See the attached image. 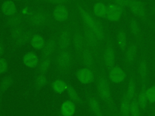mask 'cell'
<instances>
[{"label": "cell", "mask_w": 155, "mask_h": 116, "mask_svg": "<svg viewBox=\"0 0 155 116\" xmlns=\"http://www.w3.org/2000/svg\"><path fill=\"white\" fill-rule=\"evenodd\" d=\"M81 15L86 25L95 34L98 40H102L105 37L104 29L101 24L81 7H79Z\"/></svg>", "instance_id": "1"}, {"label": "cell", "mask_w": 155, "mask_h": 116, "mask_svg": "<svg viewBox=\"0 0 155 116\" xmlns=\"http://www.w3.org/2000/svg\"><path fill=\"white\" fill-rule=\"evenodd\" d=\"M127 74L125 71L118 66H113L110 68L108 73V78L110 80L114 83H120L126 79Z\"/></svg>", "instance_id": "2"}, {"label": "cell", "mask_w": 155, "mask_h": 116, "mask_svg": "<svg viewBox=\"0 0 155 116\" xmlns=\"http://www.w3.org/2000/svg\"><path fill=\"white\" fill-rule=\"evenodd\" d=\"M123 8L116 4H110L107 6L106 18L111 22L118 21L122 14Z\"/></svg>", "instance_id": "3"}, {"label": "cell", "mask_w": 155, "mask_h": 116, "mask_svg": "<svg viewBox=\"0 0 155 116\" xmlns=\"http://www.w3.org/2000/svg\"><path fill=\"white\" fill-rule=\"evenodd\" d=\"M78 81L84 85H87L93 82L94 79L93 72L88 67L79 69L76 73Z\"/></svg>", "instance_id": "4"}, {"label": "cell", "mask_w": 155, "mask_h": 116, "mask_svg": "<svg viewBox=\"0 0 155 116\" xmlns=\"http://www.w3.org/2000/svg\"><path fill=\"white\" fill-rule=\"evenodd\" d=\"M97 91L101 97L104 100L108 101L110 99L111 92L108 81L104 77H100L97 81Z\"/></svg>", "instance_id": "5"}, {"label": "cell", "mask_w": 155, "mask_h": 116, "mask_svg": "<svg viewBox=\"0 0 155 116\" xmlns=\"http://www.w3.org/2000/svg\"><path fill=\"white\" fill-rule=\"evenodd\" d=\"M128 7L132 13L136 16L143 18L145 16L146 10L143 4L138 0H130Z\"/></svg>", "instance_id": "6"}, {"label": "cell", "mask_w": 155, "mask_h": 116, "mask_svg": "<svg viewBox=\"0 0 155 116\" xmlns=\"http://www.w3.org/2000/svg\"><path fill=\"white\" fill-rule=\"evenodd\" d=\"M104 60L106 67L111 68L115 62V52L113 47L107 46L104 53Z\"/></svg>", "instance_id": "7"}, {"label": "cell", "mask_w": 155, "mask_h": 116, "mask_svg": "<svg viewBox=\"0 0 155 116\" xmlns=\"http://www.w3.org/2000/svg\"><path fill=\"white\" fill-rule=\"evenodd\" d=\"M60 109L62 116H73L76 111L74 102L71 100L65 101L61 105Z\"/></svg>", "instance_id": "8"}, {"label": "cell", "mask_w": 155, "mask_h": 116, "mask_svg": "<svg viewBox=\"0 0 155 116\" xmlns=\"http://www.w3.org/2000/svg\"><path fill=\"white\" fill-rule=\"evenodd\" d=\"M23 63L28 68H34L39 63V58L33 52L27 53L23 57Z\"/></svg>", "instance_id": "9"}, {"label": "cell", "mask_w": 155, "mask_h": 116, "mask_svg": "<svg viewBox=\"0 0 155 116\" xmlns=\"http://www.w3.org/2000/svg\"><path fill=\"white\" fill-rule=\"evenodd\" d=\"M68 16V11L67 8L62 5L56 6L53 10V16L54 19L58 21H64L66 20Z\"/></svg>", "instance_id": "10"}, {"label": "cell", "mask_w": 155, "mask_h": 116, "mask_svg": "<svg viewBox=\"0 0 155 116\" xmlns=\"http://www.w3.org/2000/svg\"><path fill=\"white\" fill-rule=\"evenodd\" d=\"M71 60V57L70 53L67 51H63L58 56L57 62L60 67L66 68L70 65Z\"/></svg>", "instance_id": "11"}, {"label": "cell", "mask_w": 155, "mask_h": 116, "mask_svg": "<svg viewBox=\"0 0 155 116\" xmlns=\"http://www.w3.org/2000/svg\"><path fill=\"white\" fill-rule=\"evenodd\" d=\"M47 19L45 14L42 11H36L33 13L30 17V22L35 25L38 26L42 25Z\"/></svg>", "instance_id": "12"}, {"label": "cell", "mask_w": 155, "mask_h": 116, "mask_svg": "<svg viewBox=\"0 0 155 116\" xmlns=\"http://www.w3.org/2000/svg\"><path fill=\"white\" fill-rule=\"evenodd\" d=\"M2 12L7 16H12L14 14L16 11V7L15 4L11 0H7L4 1L1 6Z\"/></svg>", "instance_id": "13"}, {"label": "cell", "mask_w": 155, "mask_h": 116, "mask_svg": "<svg viewBox=\"0 0 155 116\" xmlns=\"http://www.w3.org/2000/svg\"><path fill=\"white\" fill-rule=\"evenodd\" d=\"M85 37L87 44L93 48H95L97 45L98 39L94 34V33L87 27H85L84 30Z\"/></svg>", "instance_id": "14"}, {"label": "cell", "mask_w": 155, "mask_h": 116, "mask_svg": "<svg viewBox=\"0 0 155 116\" xmlns=\"http://www.w3.org/2000/svg\"><path fill=\"white\" fill-rule=\"evenodd\" d=\"M30 42L31 46L35 49L38 50L42 49L45 45L44 37L39 34H36L33 35L30 39Z\"/></svg>", "instance_id": "15"}, {"label": "cell", "mask_w": 155, "mask_h": 116, "mask_svg": "<svg viewBox=\"0 0 155 116\" xmlns=\"http://www.w3.org/2000/svg\"><path fill=\"white\" fill-rule=\"evenodd\" d=\"M70 42V36L68 31L67 30L62 31L59 37V45L60 48L62 50L67 49Z\"/></svg>", "instance_id": "16"}, {"label": "cell", "mask_w": 155, "mask_h": 116, "mask_svg": "<svg viewBox=\"0 0 155 116\" xmlns=\"http://www.w3.org/2000/svg\"><path fill=\"white\" fill-rule=\"evenodd\" d=\"M56 42L54 39H50L43 48V56L45 58H48L54 51Z\"/></svg>", "instance_id": "17"}, {"label": "cell", "mask_w": 155, "mask_h": 116, "mask_svg": "<svg viewBox=\"0 0 155 116\" xmlns=\"http://www.w3.org/2000/svg\"><path fill=\"white\" fill-rule=\"evenodd\" d=\"M107 7L101 2L96 3L93 8L94 14L99 18H103L106 16Z\"/></svg>", "instance_id": "18"}, {"label": "cell", "mask_w": 155, "mask_h": 116, "mask_svg": "<svg viewBox=\"0 0 155 116\" xmlns=\"http://www.w3.org/2000/svg\"><path fill=\"white\" fill-rule=\"evenodd\" d=\"M88 103L91 110L96 116H103L102 111L97 100L94 97H91L89 98Z\"/></svg>", "instance_id": "19"}, {"label": "cell", "mask_w": 155, "mask_h": 116, "mask_svg": "<svg viewBox=\"0 0 155 116\" xmlns=\"http://www.w3.org/2000/svg\"><path fill=\"white\" fill-rule=\"evenodd\" d=\"M53 90L58 94H62L67 88V84L63 80L60 79H56L53 81L51 85Z\"/></svg>", "instance_id": "20"}, {"label": "cell", "mask_w": 155, "mask_h": 116, "mask_svg": "<svg viewBox=\"0 0 155 116\" xmlns=\"http://www.w3.org/2000/svg\"><path fill=\"white\" fill-rule=\"evenodd\" d=\"M82 60L84 65L88 67H91L94 62L93 56L91 51L88 48H85L82 51Z\"/></svg>", "instance_id": "21"}, {"label": "cell", "mask_w": 155, "mask_h": 116, "mask_svg": "<svg viewBox=\"0 0 155 116\" xmlns=\"http://www.w3.org/2000/svg\"><path fill=\"white\" fill-rule=\"evenodd\" d=\"M120 111L122 116H128L130 114V100L126 97L120 102Z\"/></svg>", "instance_id": "22"}, {"label": "cell", "mask_w": 155, "mask_h": 116, "mask_svg": "<svg viewBox=\"0 0 155 116\" xmlns=\"http://www.w3.org/2000/svg\"><path fill=\"white\" fill-rule=\"evenodd\" d=\"M136 91V83L133 79H130L127 86V89L125 97L128 98L130 101H131L132 100L134 99L135 97Z\"/></svg>", "instance_id": "23"}, {"label": "cell", "mask_w": 155, "mask_h": 116, "mask_svg": "<svg viewBox=\"0 0 155 116\" xmlns=\"http://www.w3.org/2000/svg\"><path fill=\"white\" fill-rule=\"evenodd\" d=\"M22 21V18L19 14H13L10 16L7 19V24L8 26L13 28L19 26Z\"/></svg>", "instance_id": "24"}, {"label": "cell", "mask_w": 155, "mask_h": 116, "mask_svg": "<svg viewBox=\"0 0 155 116\" xmlns=\"http://www.w3.org/2000/svg\"><path fill=\"white\" fill-rule=\"evenodd\" d=\"M117 44L119 47L122 49L124 50L126 48L127 44V36L124 31H120L117 36Z\"/></svg>", "instance_id": "25"}, {"label": "cell", "mask_w": 155, "mask_h": 116, "mask_svg": "<svg viewBox=\"0 0 155 116\" xmlns=\"http://www.w3.org/2000/svg\"><path fill=\"white\" fill-rule=\"evenodd\" d=\"M136 53H137V46L134 44L131 45L126 51L125 58L130 63L132 62L135 59Z\"/></svg>", "instance_id": "26"}, {"label": "cell", "mask_w": 155, "mask_h": 116, "mask_svg": "<svg viewBox=\"0 0 155 116\" xmlns=\"http://www.w3.org/2000/svg\"><path fill=\"white\" fill-rule=\"evenodd\" d=\"M13 84V78L11 76L4 77L0 83V92L2 93L8 89Z\"/></svg>", "instance_id": "27"}, {"label": "cell", "mask_w": 155, "mask_h": 116, "mask_svg": "<svg viewBox=\"0 0 155 116\" xmlns=\"http://www.w3.org/2000/svg\"><path fill=\"white\" fill-rule=\"evenodd\" d=\"M73 44H74V48L76 50L79 51L82 50L84 46V40L82 35L81 33H76L74 34V37H73Z\"/></svg>", "instance_id": "28"}, {"label": "cell", "mask_w": 155, "mask_h": 116, "mask_svg": "<svg viewBox=\"0 0 155 116\" xmlns=\"http://www.w3.org/2000/svg\"><path fill=\"white\" fill-rule=\"evenodd\" d=\"M140 108L142 109H144L145 108L147 104V98L145 95V89L144 88V86H142L141 91L138 95V98L137 100Z\"/></svg>", "instance_id": "29"}, {"label": "cell", "mask_w": 155, "mask_h": 116, "mask_svg": "<svg viewBox=\"0 0 155 116\" xmlns=\"http://www.w3.org/2000/svg\"><path fill=\"white\" fill-rule=\"evenodd\" d=\"M31 37L30 33L28 31H25L24 33L15 42L17 46L21 47V46L25 45V44H27L29 41V40L31 39Z\"/></svg>", "instance_id": "30"}, {"label": "cell", "mask_w": 155, "mask_h": 116, "mask_svg": "<svg viewBox=\"0 0 155 116\" xmlns=\"http://www.w3.org/2000/svg\"><path fill=\"white\" fill-rule=\"evenodd\" d=\"M67 94L68 95V97L71 99V101L75 103H79L80 102V97L75 90V89L71 85H68L67 88Z\"/></svg>", "instance_id": "31"}, {"label": "cell", "mask_w": 155, "mask_h": 116, "mask_svg": "<svg viewBox=\"0 0 155 116\" xmlns=\"http://www.w3.org/2000/svg\"><path fill=\"white\" fill-rule=\"evenodd\" d=\"M138 71L140 78L142 80H145L146 79L148 71L147 63L145 60H142L140 62L138 68Z\"/></svg>", "instance_id": "32"}, {"label": "cell", "mask_w": 155, "mask_h": 116, "mask_svg": "<svg viewBox=\"0 0 155 116\" xmlns=\"http://www.w3.org/2000/svg\"><path fill=\"white\" fill-rule=\"evenodd\" d=\"M130 114L131 116H140V106L137 100L133 99L130 102Z\"/></svg>", "instance_id": "33"}, {"label": "cell", "mask_w": 155, "mask_h": 116, "mask_svg": "<svg viewBox=\"0 0 155 116\" xmlns=\"http://www.w3.org/2000/svg\"><path fill=\"white\" fill-rule=\"evenodd\" d=\"M145 95L148 102L155 103V85L151 86L145 89Z\"/></svg>", "instance_id": "34"}, {"label": "cell", "mask_w": 155, "mask_h": 116, "mask_svg": "<svg viewBox=\"0 0 155 116\" xmlns=\"http://www.w3.org/2000/svg\"><path fill=\"white\" fill-rule=\"evenodd\" d=\"M24 28L20 25L12 28L10 34L12 39L15 41L24 33Z\"/></svg>", "instance_id": "35"}, {"label": "cell", "mask_w": 155, "mask_h": 116, "mask_svg": "<svg viewBox=\"0 0 155 116\" xmlns=\"http://www.w3.org/2000/svg\"><path fill=\"white\" fill-rule=\"evenodd\" d=\"M47 82V77L42 74H39L36 79V85L38 88H42L46 85Z\"/></svg>", "instance_id": "36"}, {"label": "cell", "mask_w": 155, "mask_h": 116, "mask_svg": "<svg viewBox=\"0 0 155 116\" xmlns=\"http://www.w3.org/2000/svg\"><path fill=\"white\" fill-rule=\"evenodd\" d=\"M129 27H130V30L131 32L133 33V34L137 35L139 33L140 29H139L138 23L136 21L131 20L130 22Z\"/></svg>", "instance_id": "37"}, {"label": "cell", "mask_w": 155, "mask_h": 116, "mask_svg": "<svg viewBox=\"0 0 155 116\" xmlns=\"http://www.w3.org/2000/svg\"><path fill=\"white\" fill-rule=\"evenodd\" d=\"M50 65H51V60L50 59L45 58V59H44L41 63L39 66V70L41 72H44L46 71L50 67Z\"/></svg>", "instance_id": "38"}, {"label": "cell", "mask_w": 155, "mask_h": 116, "mask_svg": "<svg viewBox=\"0 0 155 116\" xmlns=\"http://www.w3.org/2000/svg\"><path fill=\"white\" fill-rule=\"evenodd\" d=\"M8 67V64L7 61L5 59L0 57V74L5 73L7 71Z\"/></svg>", "instance_id": "39"}, {"label": "cell", "mask_w": 155, "mask_h": 116, "mask_svg": "<svg viewBox=\"0 0 155 116\" xmlns=\"http://www.w3.org/2000/svg\"><path fill=\"white\" fill-rule=\"evenodd\" d=\"M129 2L130 0H114V3L122 8L128 7Z\"/></svg>", "instance_id": "40"}, {"label": "cell", "mask_w": 155, "mask_h": 116, "mask_svg": "<svg viewBox=\"0 0 155 116\" xmlns=\"http://www.w3.org/2000/svg\"><path fill=\"white\" fill-rule=\"evenodd\" d=\"M4 51V48L3 46V44H2V42L0 41V56H1L2 54H3Z\"/></svg>", "instance_id": "41"}, {"label": "cell", "mask_w": 155, "mask_h": 116, "mask_svg": "<svg viewBox=\"0 0 155 116\" xmlns=\"http://www.w3.org/2000/svg\"><path fill=\"white\" fill-rule=\"evenodd\" d=\"M51 2L53 3H56V4H59V3H62L64 2L67 1V0H50Z\"/></svg>", "instance_id": "42"}, {"label": "cell", "mask_w": 155, "mask_h": 116, "mask_svg": "<svg viewBox=\"0 0 155 116\" xmlns=\"http://www.w3.org/2000/svg\"><path fill=\"white\" fill-rule=\"evenodd\" d=\"M154 11H155V7H154Z\"/></svg>", "instance_id": "43"}, {"label": "cell", "mask_w": 155, "mask_h": 116, "mask_svg": "<svg viewBox=\"0 0 155 116\" xmlns=\"http://www.w3.org/2000/svg\"><path fill=\"white\" fill-rule=\"evenodd\" d=\"M0 116H2V115H0Z\"/></svg>", "instance_id": "44"}]
</instances>
